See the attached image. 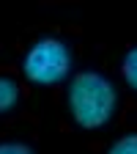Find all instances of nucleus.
Returning a JSON list of instances; mask_svg holds the SVG:
<instances>
[{
  "label": "nucleus",
  "instance_id": "obj_1",
  "mask_svg": "<svg viewBox=\"0 0 137 154\" xmlns=\"http://www.w3.org/2000/svg\"><path fill=\"white\" fill-rule=\"evenodd\" d=\"M115 107H118L115 85L102 72L74 74V80L69 85V110L80 127H85V129L104 127L112 119Z\"/></svg>",
  "mask_w": 137,
  "mask_h": 154
},
{
  "label": "nucleus",
  "instance_id": "obj_2",
  "mask_svg": "<svg viewBox=\"0 0 137 154\" xmlns=\"http://www.w3.org/2000/svg\"><path fill=\"white\" fill-rule=\"evenodd\" d=\"M71 63H74L71 47L55 36H47V38H38L25 52L22 72L28 80H33L38 85H58L69 77Z\"/></svg>",
  "mask_w": 137,
  "mask_h": 154
},
{
  "label": "nucleus",
  "instance_id": "obj_3",
  "mask_svg": "<svg viewBox=\"0 0 137 154\" xmlns=\"http://www.w3.org/2000/svg\"><path fill=\"white\" fill-rule=\"evenodd\" d=\"M19 102V85L14 77H6V74H0V116H6L16 107Z\"/></svg>",
  "mask_w": 137,
  "mask_h": 154
},
{
  "label": "nucleus",
  "instance_id": "obj_4",
  "mask_svg": "<svg viewBox=\"0 0 137 154\" xmlns=\"http://www.w3.org/2000/svg\"><path fill=\"white\" fill-rule=\"evenodd\" d=\"M121 72H124V80L137 91V47H132L126 55H124V63H121Z\"/></svg>",
  "mask_w": 137,
  "mask_h": 154
},
{
  "label": "nucleus",
  "instance_id": "obj_5",
  "mask_svg": "<svg viewBox=\"0 0 137 154\" xmlns=\"http://www.w3.org/2000/svg\"><path fill=\"white\" fill-rule=\"evenodd\" d=\"M107 154H137V132H129L124 138H118Z\"/></svg>",
  "mask_w": 137,
  "mask_h": 154
},
{
  "label": "nucleus",
  "instance_id": "obj_6",
  "mask_svg": "<svg viewBox=\"0 0 137 154\" xmlns=\"http://www.w3.org/2000/svg\"><path fill=\"white\" fill-rule=\"evenodd\" d=\"M0 154H36L28 143H16V140H8V143H0Z\"/></svg>",
  "mask_w": 137,
  "mask_h": 154
}]
</instances>
